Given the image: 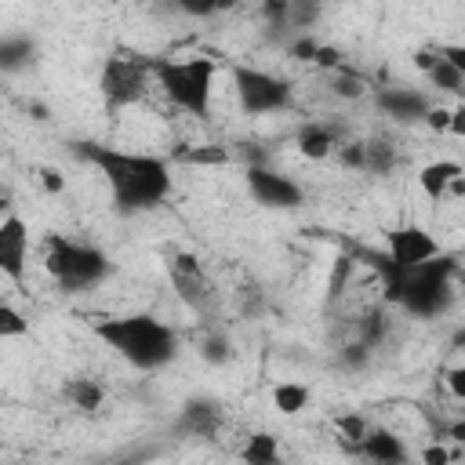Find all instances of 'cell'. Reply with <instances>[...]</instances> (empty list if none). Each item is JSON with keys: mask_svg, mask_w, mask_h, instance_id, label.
I'll return each instance as SVG.
<instances>
[{"mask_svg": "<svg viewBox=\"0 0 465 465\" xmlns=\"http://www.w3.org/2000/svg\"><path fill=\"white\" fill-rule=\"evenodd\" d=\"M447 134H458V138H465V102L450 109V127H447Z\"/></svg>", "mask_w": 465, "mask_h": 465, "instance_id": "33", "label": "cell"}, {"mask_svg": "<svg viewBox=\"0 0 465 465\" xmlns=\"http://www.w3.org/2000/svg\"><path fill=\"white\" fill-rule=\"evenodd\" d=\"M44 269L65 291H87L109 272V258L94 243H80L69 236L44 240Z\"/></svg>", "mask_w": 465, "mask_h": 465, "instance_id": "5", "label": "cell"}, {"mask_svg": "<svg viewBox=\"0 0 465 465\" xmlns=\"http://www.w3.org/2000/svg\"><path fill=\"white\" fill-rule=\"evenodd\" d=\"M291 4L294 0H262V11H265V18L272 22V25H287L291 22Z\"/></svg>", "mask_w": 465, "mask_h": 465, "instance_id": "27", "label": "cell"}, {"mask_svg": "<svg viewBox=\"0 0 465 465\" xmlns=\"http://www.w3.org/2000/svg\"><path fill=\"white\" fill-rule=\"evenodd\" d=\"M461 171H465V167L454 163V160H432V163L421 167L418 185H421V193H425L429 200H447V189H450V182H454Z\"/></svg>", "mask_w": 465, "mask_h": 465, "instance_id": "16", "label": "cell"}, {"mask_svg": "<svg viewBox=\"0 0 465 465\" xmlns=\"http://www.w3.org/2000/svg\"><path fill=\"white\" fill-rule=\"evenodd\" d=\"M247 465H276L280 461V443H276V436H269V432H254V436H247V443L236 450Z\"/></svg>", "mask_w": 465, "mask_h": 465, "instance_id": "19", "label": "cell"}, {"mask_svg": "<svg viewBox=\"0 0 465 465\" xmlns=\"http://www.w3.org/2000/svg\"><path fill=\"white\" fill-rule=\"evenodd\" d=\"M458 291L465 294V272H458Z\"/></svg>", "mask_w": 465, "mask_h": 465, "instance_id": "38", "label": "cell"}, {"mask_svg": "<svg viewBox=\"0 0 465 465\" xmlns=\"http://www.w3.org/2000/svg\"><path fill=\"white\" fill-rule=\"evenodd\" d=\"M178 11L193 15V18H211V15H222V11H232L240 0H171Z\"/></svg>", "mask_w": 465, "mask_h": 465, "instance_id": "23", "label": "cell"}, {"mask_svg": "<svg viewBox=\"0 0 465 465\" xmlns=\"http://www.w3.org/2000/svg\"><path fill=\"white\" fill-rule=\"evenodd\" d=\"M247 189L262 207H298L305 200L298 182H291L287 174H276L269 167H251L247 171Z\"/></svg>", "mask_w": 465, "mask_h": 465, "instance_id": "9", "label": "cell"}, {"mask_svg": "<svg viewBox=\"0 0 465 465\" xmlns=\"http://www.w3.org/2000/svg\"><path fill=\"white\" fill-rule=\"evenodd\" d=\"M87 163H94L113 193V203L124 214L149 211L167 200L171 193V163L153 153H131L116 145H87L80 149Z\"/></svg>", "mask_w": 465, "mask_h": 465, "instance_id": "1", "label": "cell"}, {"mask_svg": "<svg viewBox=\"0 0 465 465\" xmlns=\"http://www.w3.org/2000/svg\"><path fill=\"white\" fill-rule=\"evenodd\" d=\"M185 160H193V163H225L229 156L222 149H193V153H185Z\"/></svg>", "mask_w": 465, "mask_h": 465, "instance_id": "30", "label": "cell"}, {"mask_svg": "<svg viewBox=\"0 0 465 465\" xmlns=\"http://www.w3.org/2000/svg\"><path fill=\"white\" fill-rule=\"evenodd\" d=\"M29 51H33V47H29V40H4V69H7V73H15V69L25 62L22 54H29Z\"/></svg>", "mask_w": 465, "mask_h": 465, "instance_id": "26", "label": "cell"}, {"mask_svg": "<svg viewBox=\"0 0 465 465\" xmlns=\"http://www.w3.org/2000/svg\"><path fill=\"white\" fill-rule=\"evenodd\" d=\"M331 91H334L338 98H363V94H367V80H363L360 73H349V69L341 65V69H334Z\"/></svg>", "mask_w": 465, "mask_h": 465, "instance_id": "22", "label": "cell"}, {"mask_svg": "<svg viewBox=\"0 0 465 465\" xmlns=\"http://www.w3.org/2000/svg\"><path fill=\"white\" fill-rule=\"evenodd\" d=\"M40 182L47 185V193H62V189H65L62 174H58V171H51V167H44V171H40Z\"/></svg>", "mask_w": 465, "mask_h": 465, "instance_id": "34", "label": "cell"}, {"mask_svg": "<svg viewBox=\"0 0 465 465\" xmlns=\"http://www.w3.org/2000/svg\"><path fill=\"white\" fill-rule=\"evenodd\" d=\"M218 421H222L218 407L214 403H203V400L189 403L185 414H182V429H189L193 436H214L218 432Z\"/></svg>", "mask_w": 465, "mask_h": 465, "instance_id": "18", "label": "cell"}, {"mask_svg": "<svg viewBox=\"0 0 465 465\" xmlns=\"http://www.w3.org/2000/svg\"><path fill=\"white\" fill-rule=\"evenodd\" d=\"M447 458H450V454H447L443 447H425V450H421V461H425V465H440V461H447Z\"/></svg>", "mask_w": 465, "mask_h": 465, "instance_id": "35", "label": "cell"}, {"mask_svg": "<svg viewBox=\"0 0 465 465\" xmlns=\"http://www.w3.org/2000/svg\"><path fill=\"white\" fill-rule=\"evenodd\" d=\"M312 62H316L320 69H341V54H338V47H331V44H316Z\"/></svg>", "mask_w": 465, "mask_h": 465, "instance_id": "28", "label": "cell"}, {"mask_svg": "<svg viewBox=\"0 0 465 465\" xmlns=\"http://www.w3.org/2000/svg\"><path fill=\"white\" fill-rule=\"evenodd\" d=\"M396 163V153L389 142H363V167L367 171H378V174H389Z\"/></svg>", "mask_w": 465, "mask_h": 465, "instance_id": "21", "label": "cell"}, {"mask_svg": "<svg viewBox=\"0 0 465 465\" xmlns=\"http://www.w3.org/2000/svg\"><path fill=\"white\" fill-rule=\"evenodd\" d=\"M29 265V229L18 214H4L0 222V269L11 283H22Z\"/></svg>", "mask_w": 465, "mask_h": 465, "instance_id": "10", "label": "cell"}, {"mask_svg": "<svg viewBox=\"0 0 465 465\" xmlns=\"http://www.w3.org/2000/svg\"><path fill=\"white\" fill-rule=\"evenodd\" d=\"M94 334H98L109 349H116V352H120L131 367H138V371H156V367L171 363L174 352H178V334H174L163 320L145 316V312L102 320V323L94 327Z\"/></svg>", "mask_w": 465, "mask_h": 465, "instance_id": "3", "label": "cell"}, {"mask_svg": "<svg viewBox=\"0 0 465 465\" xmlns=\"http://www.w3.org/2000/svg\"><path fill=\"white\" fill-rule=\"evenodd\" d=\"M378 109L392 120L414 124V120H425L432 102H429V94H421L414 87H385V91H378Z\"/></svg>", "mask_w": 465, "mask_h": 465, "instance_id": "12", "label": "cell"}, {"mask_svg": "<svg viewBox=\"0 0 465 465\" xmlns=\"http://www.w3.org/2000/svg\"><path fill=\"white\" fill-rule=\"evenodd\" d=\"M214 58L196 54V58H156L153 76L156 87L167 94L171 105L185 109L189 116H207L211 113V94H214Z\"/></svg>", "mask_w": 465, "mask_h": 465, "instance_id": "4", "label": "cell"}, {"mask_svg": "<svg viewBox=\"0 0 465 465\" xmlns=\"http://www.w3.org/2000/svg\"><path fill=\"white\" fill-rule=\"evenodd\" d=\"M272 407L280 414H302L309 407V389L302 381H280L272 389Z\"/></svg>", "mask_w": 465, "mask_h": 465, "instance_id": "20", "label": "cell"}, {"mask_svg": "<svg viewBox=\"0 0 465 465\" xmlns=\"http://www.w3.org/2000/svg\"><path fill=\"white\" fill-rule=\"evenodd\" d=\"M378 272L385 283V294L392 302H400L407 312L414 316H436L447 309L454 283H458V269L450 262H421V265H396L389 254L378 258Z\"/></svg>", "mask_w": 465, "mask_h": 465, "instance_id": "2", "label": "cell"}, {"mask_svg": "<svg viewBox=\"0 0 465 465\" xmlns=\"http://www.w3.org/2000/svg\"><path fill=\"white\" fill-rule=\"evenodd\" d=\"M425 124H429L432 131H447V127H450V109H440V105H432V109L425 113Z\"/></svg>", "mask_w": 465, "mask_h": 465, "instance_id": "31", "label": "cell"}, {"mask_svg": "<svg viewBox=\"0 0 465 465\" xmlns=\"http://www.w3.org/2000/svg\"><path fill=\"white\" fill-rule=\"evenodd\" d=\"M447 389H450V396L458 403H465V363H458V367L447 371Z\"/></svg>", "mask_w": 465, "mask_h": 465, "instance_id": "29", "label": "cell"}, {"mask_svg": "<svg viewBox=\"0 0 465 465\" xmlns=\"http://www.w3.org/2000/svg\"><path fill=\"white\" fill-rule=\"evenodd\" d=\"M153 80H156L153 76V62L134 58V54H113L102 65L98 91H102L109 109H127V105H138L145 98Z\"/></svg>", "mask_w": 465, "mask_h": 465, "instance_id": "6", "label": "cell"}, {"mask_svg": "<svg viewBox=\"0 0 465 465\" xmlns=\"http://www.w3.org/2000/svg\"><path fill=\"white\" fill-rule=\"evenodd\" d=\"M232 91L240 98V105L254 116H269L291 105V84L276 73L265 69H251V65H236L232 69Z\"/></svg>", "mask_w": 465, "mask_h": 465, "instance_id": "7", "label": "cell"}, {"mask_svg": "<svg viewBox=\"0 0 465 465\" xmlns=\"http://www.w3.org/2000/svg\"><path fill=\"white\" fill-rule=\"evenodd\" d=\"M22 334H29V320L11 302H4L0 305V338H22Z\"/></svg>", "mask_w": 465, "mask_h": 465, "instance_id": "24", "label": "cell"}, {"mask_svg": "<svg viewBox=\"0 0 465 465\" xmlns=\"http://www.w3.org/2000/svg\"><path fill=\"white\" fill-rule=\"evenodd\" d=\"M447 436H450V440H458V443H465V421H454V425L447 429Z\"/></svg>", "mask_w": 465, "mask_h": 465, "instance_id": "37", "label": "cell"}, {"mask_svg": "<svg viewBox=\"0 0 465 465\" xmlns=\"http://www.w3.org/2000/svg\"><path fill=\"white\" fill-rule=\"evenodd\" d=\"M167 272H171V283H174L178 298H182L193 312H207V309L214 305V287H211L203 265H200L193 254L174 251L171 262H167Z\"/></svg>", "mask_w": 465, "mask_h": 465, "instance_id": "8", "label": "cell"}, {"mask_svg": "<svg viewBox=\"0 0 465 465\" xmlns=\"http://www.w3.org/2000/svg\"><path fill=\"white\" fill-rule=\"evenodd\" d=\"M62 392L76 411H98L105 403V389L94 378H69Z\"/></svg>", "mask_w": 465, "mask_h": 465, "instance_id": "17", "label": "cell"}, {"mask_svg": "<svg viewBox=\"0 0 465 465\" xmlns=\"http://www.w3.org/2000/svg\"><path fill=\"white\" fill-rule=\"evenodd\" d=\"M356 454L367 458V461H403L407 458V447L389 429H367L363 440L356 443Z\"/></svg>", "mask_w": 465, "mask_h": 465, "instance_id": "14", "label": "cell"}, {"mask_svg": "<svg viewBox=\"0 0 465 465\" xmlns=\"http://www.w3.org/2000/svg\"><path fill=\"white\" fill-rule=\"evenodd\" d=\"M414 65L425 73V80L447 94H465V76L454 69V62L440 51V47H425L414 54Z\"/></svg>", "mask_w": 465, "mask_h": 465, "instance_id": "13", "label": "cell"}, {"mask_svg": "<svg viewBox=\"0 0 465 465\" xmlns=\"http://www.w3.org/2000/svg\"><path fill=\"white\" fill-rule=\"evenodd\" d=\"M461 196H465V171H461V174L450 182V189H447V200H461Z\"/></svg>", "mask_w": 465, "mask_h": 465, "instance_id": "36", "label": "cell"}, {"mask_svg": "<svg viewBox=\"0 0 465 465\" xmlns=\"http://www.w3.org/2000/svg\"><path fill=\"white\" fill-rule=\"evenodd\" d=\"M389 258L396 265H421V262L440 258V243L421 225H400L389 232Z\"/></svg>", "mask_w": 465, "mask_h": 465, "instance_id": "11", "label": "cell"}, {"mask_svg": "<svg viewBox=\"0 0 465 465\" xmlns=\"http://www.w3.org/2000/svg\"><path fill=\"white\" fill-rule=\"evenodd\" d=\"M371 425L363 421V418H356V414H345V418H338V432H341V440L349 443V450L356 454V443L363 440V432H367Z\"/></svg>", "mask_w": 465, "mask_h": 465, "instance_id": "25", "label": "cell"}, {"mask_svg": "<svg viewBox=\"0 0 465 465\" xmlns=\"http://www.w3.org/2000/svg\"><path fill=\"white\" fill-rule=\"evenodd\" d=\"M338 145L341 142H338V131L331 124H305L298 131V153L305 160H327L338 153Z\"/></svg>", "mask_w": 465, "mask_h": 465, "instance_id": "15", "label": "cell"}, {"mask_svg": "<svg viewBox=\"0 0 465 465\" xmlns=\"http://www.w3.org/2000/svg\"><path fill=\"white\" fill-rule=\"evenodd\" d=\"M440 51H443V54L454 62V69L465 76V44H440Z\"/></svg>", "mask_w": 465, "mask_h": 465, "instance_id": "32", "label": "cell"}]
</instances>
